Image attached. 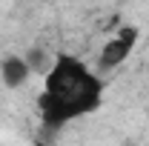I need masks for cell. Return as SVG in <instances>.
<instances>
[{
  "instance_id": "cell-1",
  "label": "cell",
  "mask_w": 149,
  "mask_h": 146,
  "mask_svg": "<svg viewBox=\"0 0 149 146\" xmlns=\"http://www.w3.org/2000/svg\"><path fill=\"white\" fill-rule=\"evenodd\" d=\"M103 103V80L92 72L80 57L60 52L55 55L52 69L43 74V89L37 97V106L43 115V123L60 129L77 117L92 115Z\"/></svg>"
},
{
  "instance_id": "cell-2",
  "label": "cell",
  "mask_w": 149,
  "mask_h": 146,
  "mask_svg": "<svg viewBox=\"0 0 149 146\" xmlns=\"http://www.w3.org/2000/svg\"><path fill=\"white\" fill-rule=\"evenodd\" d=\"M138 37H141V29H138V26H120V29L100 46L97 69H100V72H112V69L123 66L132 57L135 46H138Z\"/></svg>"
},
{
  "instance_id": "cell-3",
  "label": "cell",
  "mask_w": 149,
  "mask_h": 146,
  "mask_svg": "<svg viewBox=\"0 0 149 146\" xmlns=\"http://www.w3.org/2000/svg\"><path fill=\"white\" fill-rule=\"evenodd\" d=\"M29 74H32V69H29L26 57H20V55L3 57V63H0V77H3L6 89H17V86H23V83L29 80Z\"/></svg>"
},
{
  "instance_id": "cell-4",
  "label": "cell",
  "mask_w": 149,
  "mask_h": 146,
  "mask_svg": "<svg viewBox=\"0 0 149 146\" xmlns=\"http://www.w3.org/2000/svg\"><path fill=\"white\" fill-rule=\"evenodd\" d=\"M26 63H29V69H32V72L46 74L49 69H52V63H55V55H52V52H46L43 46H32V49L26 52Z\"/></svg>"
}]
</instances>
